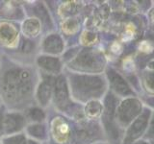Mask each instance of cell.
<instances>
[{"mask_svg":"<svg viewBox=\"0 0 154 144\" xmlns=\"http://www.w3.org/2000/svg\"><path fill=\"white\" fill-rule=\"evenodd\" d=\"M73 86L77 88V91L82 95H95L101 93L103 89V82L98 77L94 76H77Z\"/></svg>","mask_w":154,"mask_h":144,"instance_id":"obj_1","label":"cell"},{"mask_svg":"<svg viewBox=\"0 0 154 144\" xmlns=\"http://www.w3.org/2000/svg\"><path fill=\"white\" fill-rule=\"evenodd\" d=\"M54 100L57 107L65 109L69 104V89L64 77L58 78L54 84Z\"/></svg>","mask_w":154,"mask_h":144,"instance_id":"obj_2","label":"cell"},{"mask_svg":"<svg viewBox=\"0 0 154 144\" xmlns=\"http://www.w3.org/2000/svg\"><path fill=\"white\" fill-rule=\"evenodd\" d=\"M123 104V103H122ZM141 110L140 102L135 100H128L122 106L119 110V120L124 123L132 121L133 118L139 113V110Z\"/></svg>","mask_w":154,"mask_h":144,"instance_id":"obj_3","label":"cell"},{"mask_svg":"<svg viewBox=\"0 0 154 144\" xmlns=\"http://www.w3.org/2000/svg\"><path fill=\"white\" fill-rule=\"evenodd\" d=\"M24 124L25 120L24 117L21 116L18 113H10L7 114L6 117L4 118V129L7 134H13L14 132L20 130Z\"/></svg>","mask_w":154,"mask_h":144,"instance_id":"obj_4","label":"cell"},{"mask_svg":"<svg viewBox=\"0 0 154 144\" xmlns=\"http://www.w3.org/2000/svg\"><path fill=\"white\" fill-rule=\"evenodd\" d=\"M54 86V83H52L50 78H46L40 84L37 91V97L38 102L42 106H46L49 103L52 93V86Z\"/></svg>","mask_w":154,"mask_h":144,"instance_id":"obj_5","label":"cell"},{"mask_svg":"<svg viewBox=\"0 0 154 144\" xmlns=\"http://www.w3.org/2000/svg\"><path fill=\"white\" fill-rule=\"evenodd\" d=\"M109 79H110V83L112 85L116 92H118L119 94H122V95H127V94L132 93V91L129 88L126 82H125L122 78V76L119 75L117 72H113V71L110 72Z\"/></svg>","mask_w":154,"mask_h":144,"instance_id":"obj_6","label":"cell"},{"mask_svg":"<svg viewBox=\"0 0 154 144\" xmlns=\"http://www.w3.org/2000/svg\"><path fill=\"white\" fill-rule=\"evenodd\" d=\"M147 114L144 113L141 117L137 118V120L133 123L132 126H130V129L127 133V138L129 139V141H131V139L136 138L138 136H141V134L147 126Z\"/></svg>","mask_w":154,"mask_h":144,"instance_id":"obj_7","label":"cell"},{"mask_svg":"<svg viewBox=\"0 0 154 144\" xmlns=\"http://www.w3.org/2000/svg\"><path fill=\"white\" fill-rule=\"evenodd\" d=\"M38 64L41 66L42 69L49 71L54 73V72H59L61 69V62L60 61L54 57L42 56L38 59Z\"/></svg>","mask_w":154,"mask_h":144,"instance_id":"obj_8","label":"cell"},{"mask_svg":"<svg viewBox=\"0 0 154 144\" xmlns=\"http://www.w3.org/2000/svg\"><path fill=\"white\" fill-rule=\"evenodd\" d=\"M45 49L50 53H60L63 50V40L57 35L49 36L45 38Z\"/></svg>","mask_w":154,"mask_h":144,"instance_id":"obj_9","label":"cell"},{"mask_svg":"<svg viewBox=\"0 0 154 144\" xmlns=\"http://www.w3.org/2000/svg\"><path fill=\"white\" fill-rule=\"evenodd\" d=\"M14 30L11 27L8 26L6 24H2L1 27H0V38L2 40L6 41V43H9L13 38H14Z\"/></svg>","mask_w":154,"mask_h":144,"instance_id":"obj_10","label":"cell"},{"mask_svg":"<svg viewBox=\"0 0 154 144\" xmlns=\"http://www.w3.org/2000/svg\"><path fill=\"white\" fill-rule=\"evenodd\" d=\"M28 133L33 137H36L38 139H42L45 137V126L41 124L32 125L28 128Z\"/></svg>","mask_w":154,"mask_h":144,"instance_id":"obj_11","label":"cell"},{"mask_svg":"<svg viewBox=\"0 0 154 144\" xmlns=\"http://www.w3.org/2000/svg\"><path fill=\"white\" fill-rule=\"evenodd\" d=\"M86 112L88 113L90 116L95 117L98 116L101 112V106L97 102H91L86 107Z\"/></svg>","mask_w":154,"mask_h":144,"instance_id":"obj_12","label":"cell"},{"mask_svg":"<svg viewBox=\"0 0 154 144\" xmlns=\"http://www.w3.org/2000/svg\"><path fill=\"white\" fill-rule=\"evenodd\" d=\"M29 117L31 118L32 121L41 122V121H42L43 119H45V114L41 109L34 108V109H31L30 112H29Z\"/></svg>","mask_w":154,"mask_h":144,"instance_id":"obj_13","label":"cell"},{"mask_svg":"<svg viewBox=\"0 0 154 144\" xmlns=\"http://www.w3.org/2000/svg\"><path fill=\"white\" fill-rule=\"evenodd\" d=\"M6 144H26L25 143V139L22 136H14L7 139Z\"/></svg>","mask_w":154,"mask_h":144,"instance_id":"obj_14","label":"cell"},{"mask_svg":"<svg viewBox=\"0 0 154 144\" xmlns=\"http://www.w3.org/2000/svg\"><path fill=\"white\" fill-rule=\"evenodd\" d=\"M34 48H35V45H34V43L29 40H25L24 42L22 43V51L23 52H31Z\"/></svg>","mask_w":154,"mask_h":144,"instance_id":"obj_15","label":"cell"},{"mask_svg":"<svg viewBox=\"0 0 154 144\" xmlns=\"http://www.w3.org/2000/svg\"><path fill=\"white\" fill-rule=\"evenodd\" d=\"M135 144H147L146 142H144V141H139L137 143H135Z\"/></svg>","mask_w":154,"mask_h":144,"instance_id":"obj_16","label":"cell"},{"mask_svg":"<svg viewBox=\"0 0 154 144\" xmlns=\"http://www.w3.org/2000/svg\"><path fill=\"white\" fill-rule=\"evenodd\" d=\"M0 133H1V114H0Z\"/></svg>","mask_w":154,"mask_h":144,"instance_id":"obj_17","label":"cell"}]
</instances>
